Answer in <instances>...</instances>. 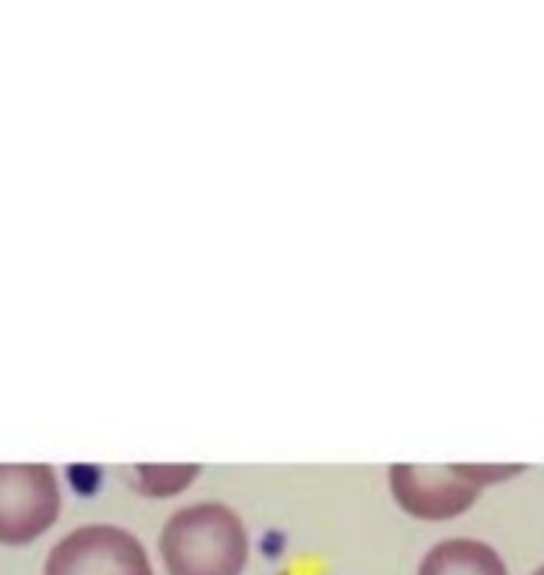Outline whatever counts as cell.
I'll return each mask as SVG.
<instances>
[{"instance_id":"6da1fadb","label":"cell","mask_w":544,"mask_h":575,"mask_svg":"<svg viewBox=\"0 0 544 575\" xmlns=\"http://www.w3.org/2000/svg\"><path fill=\"white\" fill-rule=\"evenodd\" d=\"M158 556L167 575H243L251 556L249 528L226 502H192L164 522Z\"/></svg>"},{"instance_id":"7a4b0ae2","label":"cell","mask_w":544,"mask_h":575,"mask_svg":"<svg viewBox=\"0 0 544 575\" xmlns=\"http://www.w3.org/2000/svg\"><path fill=\"white\" fill-rule=\"evenodd\" d=\"M43 575H156V570L133 530L96 522L65 533L48 550Z\"/></svg>"},{"instance_id":"3957f363","label":"cell","mask_w":544,"mask_h":575,"mask_svg":"<svg viewBox=\"0 0 544 575\" xmlns=\"http://www.w3.org/2000/svg\"><path fill=\"white\" fill-rule=\"evenodd\" d=\"M63 488L46 463H0V544L23 547L57 525Z\"/></svg>"},{"instance_id":"277c9868","label":"cell","mask_w":544,"mask_h":575,"mask_svg":"<svg viewBox=\"0 0 544 575\" xmlns=\"http://www.w3.org/2000/svg\"><path fill=\"white\" fill-rule=\"evenodd\" d=\"M389 494L395 505L418 522H451L480 502L482 491L466 482L454 466L392 463L387 468Z\"/></svg>"},{"instance_id":"5b68a950","label":"cell","mask_w":544,"mask_h":575,"mask_svg":"<svg viewBox=\"0 0 544 575\" xmlns=\"http://www.w3.org/2000/svg\"><path fill=\"white\" fill-rule=\"evenodd\" d=\"M418 575H511L494 544L474 536H449L426 550Z\"/></svg>"},{"instance_id":"8992f818","label":"cell","mask_w":544,"mask_h":575,"mask_svg":"<svg viewBox=\"0 0 544 575\" xmlns=\"http://www.w3.org/2000/svg\"><path fill=\"white\" fill-rule=\"evenodd\" d=\"M201 471L198 463H139L133 466V485L141 497L172 499L184 494Z\"/></svg>"},{"instance_id":"52a82bcc","label":"cell","mask_w":544,"mask_h":575,"mask_svg":"<svg viewBox=\"0 0 544 575\" xmlns=\"http://www.w3.org/2000/svg\"><path fill=\"white\" fill-rule=\"evenodd\" d=\"M454 471L471 482L474 488H488V485H499V482H508L513 477H519L522 471H528V466L522 463H451Z\"/></svg>"},{"instance_id":"ba28073f","label":"cell","mask_w":544,"mask_h":575,"mask_svg":"<svg viewBox=\"0 0 544 575\" xmlns=\"http://www.w3.org/2000/svg\"><path fill=\"white\" fill-rule=\"evenodd\" d=\"M530 575H544V564H542V567H536V570H533Z\"/></svg>"},{"instance_id":"9c48e42d","label":"cell","mask_w":544,"mask_h":575,"mask_svg":"<svg viewBox=\"0 0 544 575\" xmlns=\"http://www.w3.org/2000/svg\"><path fill=\"white\" fill-rule=\"evenodd\" d=\"M277 575H291V573H277Z\"/></svg>"}]
</instances>
